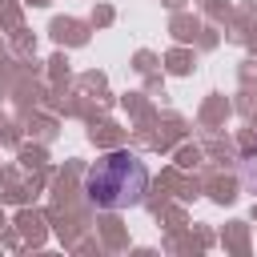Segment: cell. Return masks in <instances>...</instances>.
Returning <instances> with one entry per match:
<instances>
[{
  "instance_id": "cell-1",
  "label": "cell",
  "mask_w": 257,
  "mask_h": 257,
  "mask_svg": "<svg viewBox=\"0 0 257 257\" xmlns=\"http://www.w3.org/2000/svg\"><path fill=\"white\" fill-rule=\"evenodd\" d=\"M149 193V169L133 153H104L84 173V197L96 209H133Z\"/></svg>"
}]
</instances>
